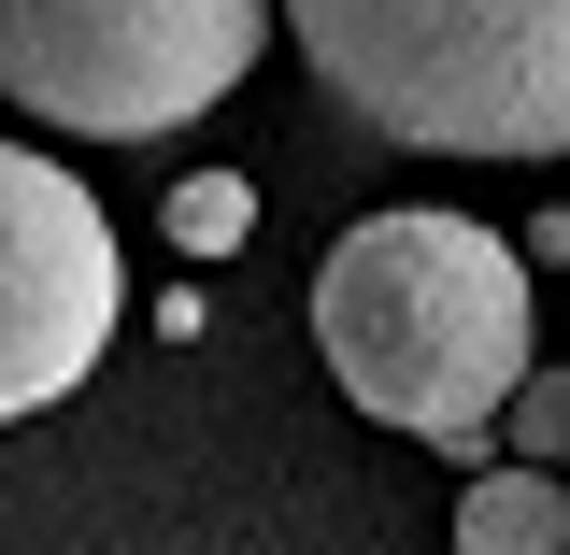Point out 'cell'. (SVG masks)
Returning a JSON list of instances; mask_svg holds the SVG:
<instances>
[{
  "instance_id": "obj_1",
  "label": "cell",
  "mask_w": 570,
  "mask_h": 555,
  "mask_svg": "<svg viewBox=\"0 0 570 555\" xmlns=\"http://www.w3.org/2000/svg\"><path fill=\"white\" fill-rule=\"evenodd\" d=\"M314 343L371 427L485 442L528 385V257L485 214H356L314 271Z\"/></svg>"
},
{
  "instance_id": "obj_2",
  "label": "cell",
  "mask_w": 570,
  "mask_h": 555,
  "mask_svg": "<svg viewBox=\"0 0 570 555\" xmlns=\"http://www.w3.org/2000/svg\"><path fill=\"white\" fill-rule=\"evenodd\" d=\"M285 43L414 157H570V0H285Z\"/></svg>"
},
{
  "instance_id": "obj_3",
  "label": "cell",
  "mask_w": 570,
  "mask_h": 555,
  "mask_svg": "<svg viewBox=\"0 0 570 555\" xmlns=\"http://www.w3.org/2000/svg\"><path fill=\"white\" fill-rule=\"evenodd\" d=\"M272 43V0H0V100L86 142L214 115Z\"/></svg>"
},
{
  "instance_id": "obj_4",
  "label": "cell",
  "mask_w": 570,
  "mask_h": 555,
  "mask_svg": "<svg viewBox=\"0 0 570 555\" xmlns=\"http://www.w3.org/2000/svg\"><path fill=\"white\" fill-rule=\"evenodd\" d=\"M129 314V257L115 214L71 186L43 142H0V427L71 399Z\"/></svg>"
},
{
  "instance_id": "obj_5",
  "label": "cell",
  "mask_w": 570,
  "mask_h": 555,
  "mask_svg": "<svg viewBox=\"0 0 570 555\" xmlns=\"http://www.w3.org/2000/svg\"><path fill=\"white\" fill-rule=\"evenodd\" d=\"M456 555H570L557 470H471V498H456Z\"/></svg>"
},
{
  "instance_id": "obj_6",
  "label": "cell",
  "mask_w": 570,
  "mask_h": 555,
  "mask_svg": "<svg viewBox=\"0 0 570 555\" xmlns=\"http://www.w3.org/2000/svg\"><path fill=\"white\" fill-rule=\"evenodd\" d=\"M243 228H257V186L243 171H186L171 186V242L186 257H243Z\"/></svg>"
},
{
  "instance_id": "obj_7",
  "label": "cell",
  "mask_w": 570,
  "mask_h": 555,
  "mask_svg": "<svg viewBox=\"0 0 570 555\" xmlns=\"http://www.w3.org/2000/svg\"><path fill=\"white\" fill-rule=\"evenodd\" d=\"M499 414H513V470L528 456H570V385H513Z\"/></svg>"
}]
</instances>
